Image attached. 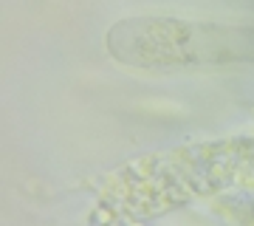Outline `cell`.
<instances>
[{"label":"cell","mask_w":254,"mask_h":226,"mask_svg":"<svg viewBox=\"0 0 254 226\" xmlns=\"http://www.w3.org/2000/svg\"><path fill=\"white\" fill-rule=\"evenodd\" d=\"M110 51L130 65H220L254 60V28L184 20H127L110 31Z\"/></svg>","instance_id":"cell-1"}]
</instances>
